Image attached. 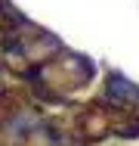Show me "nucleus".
<instances>
[{
    "instance_id": "f257e3e1",
    "label": "nucleus",
    "mask_w": 139,
    "mask_h": 146,
    "mask_svg": "<svg viewBox=\"0 0 139 146\" xmlns=\"http://www.w3.org/2000/svg\"><path fill=\"white\" fill-rule=\"evenodd\" d=\"M108 93L114 100H124V103H133L139 100V87H133L127 78H121V75H111L108 78Z\"/></svg>"
}]
</instances>
